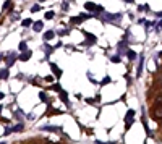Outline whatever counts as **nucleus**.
<instances>
[{
  "label": "nucleus",
  "instance_id": "obj_1",
  "mask_svg": "<svg viewBox=\"0 0 162 144\" xmlns=\"http://www.w3.org/2000/svg\"><path fill=\"white\" fill-rule=\"evenodd\" d=\"M84 8H86L87 11H91V13H99V11H104V7L96 5V3H91V2H86V3H84Z\"/></svg>",
  "mask_w": 162,
  "mask_h": 144
},
{
  "label": "nucleus",
  "instance_id": "obj_2",
  "mask_svg": "<svg viewBox=\"0 0 162 144\" xmlns=\"http://www.w3.org/2000/svg\"><path fill=\"white\" fill-rule=\"evenodd\" d=\"M122 18V15H119V13H117V15H112V13H106L104 11V15H102V21H110V23H119V20Z\"/></svg>",
  "mask_w": 162,
  "mask_h": 144
},
{
  "label": "nucleus",
  "instance_id": "obj_3",
  "mask_svg": "<svg viewBox=\"0 0 162 144\" xmlns=\"http://www.w3.org/2000/svg\"><path fill=\"white\" fill-rule=\"evenodd\" d=\"M133 117H135V110H128V113L125 115V123H126V130L133 125Z\"/></svg>",
  "mask_w": 162,
  "mask_h": 144
},
{
  "label": "nucleus",
  "instance_id": "obj_4",
  "mask_svg": "<svg viewBox=\"0 0 162 144\" xmlns=\"http://www.w3.org/2000/svg\"><path fill=\"white\" fill-rule=\"evenodd\" d=\"M143 68H144V55L139 57V63H138V73H136V76L139 78L143 75Z\"/></svg>",
  "mask_w": 162,
  "mask_h": 144
},
{
  "label": "nucleus",
  "instance_id": "obj_5",
  "mask_svg": "<svg viewBox=\"0 0 162 144\" xmlns=\"http://www.w3.org/2000/svg\"><path fill=\"white\" fill-rule=\"evenodd\" d=\"M31 55H33V52H31V50H24L23 54L20 55V60H21V62H26V60L31 58Z\"/></svg>",
  "mask_w": 162,
  "mask_h": 144
},
{
  "label": "nucleus",
  "instance_id": "obj_6",
  "mask_svg": "<svg viewBox=\"0 0 162 144\" xmlns=\"http://www.w3.org/2000/svg\"><path fill=\"white\" fill-rule=\"evenodd\" d=\"M44 28V21H36V23H33V29L34 31H41V29Z\"/></svg>",
  "mask_w": 162,
  "mask_h": 144
},
{
  "label": "nucleus",
  "instance_id": "obj_7",
  "mask_svg": "<svg viewBox=\"0 0 162 144\" xmlns=\"http://www.w3.org/2000/svg\"><path fill=\"white\" fill-rule=\"evenodd\" d=\"M50 68H52V70H54V75H55L57 78H60V76H62V71H60V68H58V67H57V65H55V63H50Z\"/></svg>",
  "mask_w": 162,
  "mask_h": 144
},
{
  "label": "nucleus",
  "instance_id": "obj_8",
  "mask_svg": "<svg viewBox=\"0 0 162 144\" xmlns=\"http://www.w3.org/2000/svg\"><path fill=\"white\" fill-rule=\"evenodd\" d=\"M23 130H24L23 123H18L16 126H11V133H20V131H23Z\"/></svg>",
  "mask_w": 162,
  "mask_h": 144
},
{
  "label": "nucleus",
  "instance_id": "obj_9",
  "mask_svg": "<svg viewBox=\"0 0 162 144\" xmlns=\"http://www.w3.org/2000/svg\"><path fill=\"white\" fill-rule=\"evenodd\" d=\"M54 36H55V33L52 31H46V34H44V41H50V39H54Z\"/></svg>",
  "mask_w": 162,
  "mask_h": 144
},
{
  "label": "nucleus",
  "instance_id": "obj_10",
  "mask_svg": "<svg viewBox=\"0 0 162 144\" xmlns=\"http://www.w3.org/2000/svg\"><path fill=\"white\" fill-rule=\"evenodd\" d=\"M60 100H62V102H65V104H67V105H68V94L67 92H65V91H60Z\"/></svg>",
  "mask_w": 162,
  "mask_h": 144
},
{
  "label": "nucleus",
  "instance_id": "obj_11",
  "mask_svg": "<svg viewBox=\"0 0 162 144\" xmlns=\"http://www.w3.org/2000/svg\"><path fill=\"white\" fill-rule=\"evenodd\" d=\"M8 68H3V70H0V79H8Z\"/></svg>",
  "mask_w": 162,
  "mask_h": 144
},
{
  "label": "nucleus",
  "instance_id": "obj_12",
  "mask_svg": "<svg viewBox=\"0 0 162 144\" xmlns=\"http://www.w3.org/2000/svg\"><path fill=\"white\" fill-rule=\"evenodd\" d=\"M21 26H23V28H29V26H33V20L31 18L23 20V21H21Z\"/></svg>",
  "mask_w": 162,
  "mask_h": 144
},
{
  "label": "nucleus",
  "instance_id": "obj_13",
  "mask_svg": "<svg viewBox=\"0 0 162 144\" xmlns=\"http://www.w3.org/2000/svg\"><path fill=\"white\" fill-rule=\"evenodd\" d=\"M126 55H128L130 62H135V60H136V52H133V50H126Z\"/></svg>",
  "mask_w": 162,
  "mask_h": 144
},
{
  "label": "nucleus",
  "instance_id": "obj_14",
  "mask_svg": "<svg viewBox=\"0 0 162 144\" xmlns=\"http://www.w3.org/2000/svg\"><path fill=\"white\" fill-rule=\"evenodd\" d=\"M42 131H60V128H55V126H41Z\"/></svg>",
  "mask_w": 162,
  "mask_h": 144
},
{
  "label": "nucleus",
  "instance_id": "obj_15",
  "mask_svg": "<svg viewBox=\"0 0 162 144\" xmlns=\"http://www.w3.org/2000/svg\"><path fill=\"white\" fill-rule=\"evenodd\" d=\"M71 21L73 24H80V23H83V16H71Z\"/></svg>",
  "mask_w": 162,
  "mask_h": 144
},
{
  "label": "nucleus",
  "instance_id": "obj_16",
  "mask_svg": "<svg viewBox=\"0 0 162 144\" xmlns=\"http://www.w3.org/2000/svg\"><path fill=\"white\" fill-rule=\"evenodd\" d=\"M15 62H16V55H10V58L7 60V65H8V67H11Z\"/></svg>",
  "mask_w": 162,
  "mask_h": 144
},
{
  "label": "nucleus",
  "instance_id": "obj_17",
  "mask_svg": "<svg viewBox=\"0 0 162 144\" xmlns=\"http://www.w3.org/2000/svg\"><path fill=\"white\" fill-rule=\"evenodd\" d=\"M138 10H139V11H149V5H148V3H144V5H139Z\"/></svg>",
  "mask_w": 162,
  "mask_h": 144
},
{
  "label": "nucleus",
  "instance_id": "obj_18",
  "mask_svg": "<svg viewBox=\"0 0 162 144\" xmlns=\"http://www.w3.org/2000/svg\"><path fill=\"white\" fill-rule=\"evenodd\" d=\"M110 62H112V63H120V62H122V60H120V55H113L112 58H110Z\"/></svg>",
  "mask_w": 162,
  "mask_h": 144
},
{
  "label": "nucleus",
  "instance_id": "obj_19",
  "mask_svg": "<svg viewBox=\"0 0 162 144\" xmlns=\"http://www.w3.org/2000/svg\"><path fill=\"white\" fill-rule=\"evenodd\" d=\"M84 34H86V36H87V41H89L91 44H94V42L97 41V39H96V36H91V34H87V33H84Z\"/></svg>",
  "mask_w": 162,
  "mask_h": 144
},
{
  "label": "nucleus",
  "instance_id": "obj_20",
  "mask_svg": "<svg viewBox=\"0 0 162 144\" xmlns=\"http://www.w3.org/2000/svg\"><path fill=\"white\" fill-rule=\"evenodd\" d=\"M26 49H28V44H26L24 41H23V42H20V50H21V52H24Z\"/></svg>",
  "mask_w": 162,
  "mask_h": 144
},
{
  "label": "nucleus",
  "instance_id": "obj_21",
  "mask_svg": "<svg viewBox=\"0 0 162 144\" xmlns=\"http://www.w3.org/2000/svg\"><path fill=\"white\" fill-rule=\"evenodd\" d=\"M62 10H63V11H68V10H70V3H68V2H63V3H62Z\"/></svg>",
  "mask_w": 162,
  "mask_h": 144
},
{
  "label": "nucleus",
  "instance_id": "obj_22",
  "mask_svg": "<svg viewBox=\"0 0 162 144\" xmlns=\"http://www.w3.org/2000/svg\"><path fill=\"white\" fill-rule=\"evenodd\" d=\"M54 16H55V13H54V11H47V13H46V20H52Z\"/></svg>",
  "mask_w": 162,
  "mask_h": 144
},
{
  "label": "nucleus",
  "instance_id": "obj_23",
  "mask_svg": "<svg viewBox=\"0 0 162 144\" xmlns=\"http://www.w3.org/2000/svg\"><path fill=\"white\" fill-rule=\"evenodd\" d=\"M39 10H41V5H39V3L33 5V8H31V11H33V13H36V11H39Z\"/></svg>",
  "mask_w": 162,
  "mask_h": 144
},
{
  "label": "nucleus",
  "instance_id": "obj_24",
  "mask_svg": "<svg viewBox=\"0 0 162 144\" xmlns=\"http://www.w3.org/2000/svg\"><path fill=\"white\" fill-rule=\"evenodd\" d=\"M70 31H68V29H60V31L58 33H57V34H58V36H67V34H68Z\"/></svg>",
  "mask_w": 162,
  "mask_h": 144
},
{
  "label": "nucleus",
  "instance_id": "obj_25",
  "mask_svg": "<svg viewBox=\"0 0 162 144\" xmlns=\"http://www.w3.org/2000/svg\"><path fill=\"white\" fill-rule=\"evenodd\" d=\"M39 97H41V100H42V102H47V95L44 94V92H41V94H39Z\"/></svg>",
  "mask_w": 162,
  "mask_h": 144
},
{
  "label": "nucleus",
  "instance_id": "obj_26",
  "mask_svg": "<svg viewBox=\"0 0 162 144\" xmlns=\"http://www.w3.org/2000/svg\"><path fill=\"white\" fill-rule=\"evenodd\" d=\"M52 89H54V91H58V92L62 91V88H60V84H57V83H55L54 86H52Z\"/></svg>",
  "mask_w": 162,
  "mask_h": 144
},
{
  "label": "nucleus",
  "instance_id": "obj_27",
  "mask_svg": "<svg viewBox=\"0 0 162 144\" xmlns=\"http://www.w3.org/2000/svg\"><path fill=\"white\" fill-rule=\"evenodd\" d=\"M107 83H110V78H109V76L106 78V79H102V83H100V84L104 86V84H107Z\"/></svg>",
  "mask_w": 162,
  "mask_h": 144
},
{
  "label": "nucleus",
  "instance_id": "obj_28",
  "mask_svg": "<svg viewBox=\"0 0 162 144\" xmlns=\"http://www.w3.org/2000/svg\"><path fill=\"white\" fill-rule=\"evenodd\" d=\"M154 28H156V29H162V21H159L157 24H154Z\"/></svg>",
  "mask_w": 162,
  "mask_h": 144
},
{
  "label": "nucleus",
  "instance_id": "obj_29",
  "mask_svg": "<svg viewBox=\"0 0 162 144\" xmlns=\"http://www.w3.org/2000/svg\"><path fill=\"white\" fill-rule=\"evenodd\" d=\"M96 144H115V142H102V141H99V139H96Z\"/></svg>",
  "mask_w": 162,
  "mask_h": 144
},
{
  "label": "nucleus",
  "instance_id": "obj_30",
  "mask_svg": "<svg viewBox=\"0 0 162 144\" xmlns=\"http://www.w3.org/2000/svg\"><path fill=\"white\" fill-rule=\"evenodd\" d=\"M8 5H10V0H7V2L3 3V10H7V8H8Z\"/></svg>",
  "mask_w": 162,
  "mask_h": 144
},
{
  "label": "nucleus",
  "instance_id": "obj_31",
  "mask_svg": "<svg viewBox=\"0 0 162 144\" xmlns=\"http://www.w3.org/2000/svg\"><path fill=\"white\" fill-rule=\"evenodd\" d=\"M3 58H5V55H3V54H0V62H2Z\"/></svg>",
  "mask_w": 162,
  "mask_h": 144
},
{
  "label": "nucleus",
  "instance_id": "obj_32",
  "mask_svg": "<svg viewBox=\"0 0 162 144\" xmlns=\"http://www.w3.org/2000/svg\"><path fill=\"white\" fill-rule=\"evenodd\" d=\"M3 97H5V94H3V92H0V99H3Z\"/></svg>",
  "mask_w": 162,
  "mask_h": 144
},
{
  "label": "nucleus",
  "instance_id": "obj_33",
  "mask_svg": "<svg viewBox=\"0 0 162 144\" xmlns=\"http://www.w3.org/2000/svg\"><path fill=\"white\" fill-rule=\"evenodd\" d=\"M37 2H39V3H42V2H47V0H37Z\"/></svg>",
  "mask_w": 162,
  "mask_h": 144
},
{
  "label": "nucleus",
  "instance_id": "obj_34",
  "mask_svg": "<svg viewBox=\"0 0 162 144\" xmlns=\"http://www.w3.org/2000/svg\"><path fill=\"white\" fill-rule=\"evenodd\" d=\"M125 2H128V3H131V2H135V0H125Z\"/></svg>",
  "mask_w": 162,
  "mask_h": 144
},
{
  "label": "nucleus",
  "instance_id": "obj_35",
  "mask_svg": "<svg viewBox=\"0 0 162 144\" xmlns=\"http://www.w3.org/2000/svg\"><path fill=\"white\" fill-rule=\"evenodd\" d=\"M157 16H162V11H159V13H157Z\"/></svg>",
  "mask_w": 162,
  "mask_h": 144
},
{
  "label": "nucleus",
  "instance_id": "obj_36",
  "mask_svg": "<svg viewBox=\"0 0 162 144\" xmlns=\"http://www.w3.org/2000/svg\"><path fill=\"white\" fill-rule=\"evenodd\" d=\"M0 112H2V105H0Z\"/></svg>",
  "mask_w": 162,
  "mask_h": 144
},
{
  "label": "nucleus",
  "instance_id": "obj_37",
  "mask_svg": "<svg viewBox=\"0 0 162 144\" xmlns=\"http://www.w3.org/2000/svg\"><path fill=\"white\" fill-rule=\"evenodd\" d=\"M0 144H5V142H0Z\"/></svg>",
  "mask_w": 162,
  "mask_h": 144
},
{
  "label": "nucleus",
  "instance_id": "obj_38",
  "mask_svg": "<svg viewBox=\"0 0 162 144\" xmlns=\"http://www.w3.org/2000/svg\"><path fill=\"white\" fill-rule=\"evenodd\" d=\"M67 2H68V0H67Z\"/></svg>",
  "mask_w": 162,
  "mask_h": 144
}]
</instances>
